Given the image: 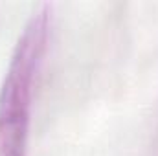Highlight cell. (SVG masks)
<instances>
[{
	"instance_id": "6da1fadb",
	"label": "cell",
	"mask_w": 158,
	"mask_h": 156,
	"mask_svg": "<svg viewBox=\"0 0 158 156\" xmlns=\"http://www.w3.org/2000/svg\"><path fill=\"white\" fill-rule=\"evenodd\" d=\"M52 33V7L42 4L24 24L0 84V156H28L31 109Z\"/></svg>"
}]
</instances>
